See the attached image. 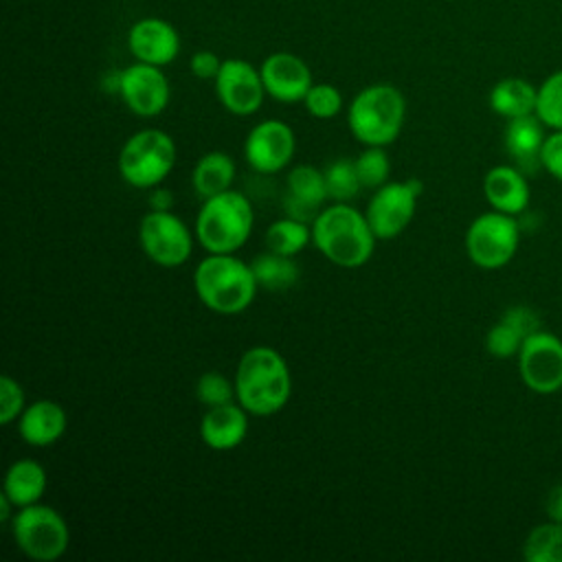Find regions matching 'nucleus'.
I'll use <instances>...</instances> for the list:
<instances>
[{
    "label": "nucleus",
    "instance_id": "22",
    "mask_svg": "<svg viewBox=\"0 0 562 562\" xmlns=\"http://www.w3.org/2000/svg\"><path fill=\"white\" fill-rule=\"evenodd\" d=\"M48 485V476L42 463L35 459H18L4 472L2 492L13 501V505L26 507L40 503Z\"/></svg>",
    "mask_w": 562,
    "mask_h": 562
},
{
    "label": "nucleus",
    "instance_id": "30",
    "mask_svg": "<svg viewBox=\"0 0 562 562\" xmlns=\"http://www.w3.org/2000/svg\"><path fill=\"white\" fill-rule=\"evenodd\" d=\"M536 116L544 125L553 130H562V70L549 75L538 88Z\"/></svg>",
    "mask_w": 562,
    "mask_h": 562
},
{
    "label": "nucleus",
    "instance_id": "35",
    "mask_svg": "<svg viewBox=\"0 0 562 562\" xmlns=\"http://www.w3.org/2000/svg\"><path fill=\"white\" fill-rule=\"evenodd\" d=\"M540 162L551 176L562 180V130H555L551 136L544 138Z\"/></svg>",
    "mask_w": 562,
    "mask_h": 562
},
{
    "label": "nucleus",
    "instance_id": "24",
    "mask_svg": "<svg viewBox=\"0 0 562 562\" xmlns=\"http://www.w3.org/2000/svg\"><path fill=\"white\" fill-rule=\"evenodd\" d=\"M536 101H538V88H533L529 81L520 77H507L494 83L490 92V108L498 114L509 119L536 114Z\"/></svg>",
    "mask_w": 562,
    "mask_h": 562
},
{
    "label": "nucleus",
    "instance_id": "14",
    "mask_svg": "<svg viewBox=\"0 0 562 562\" xmlns=\"http://www.w3.org/2000/svg\"><path fill=\"white\" fill-rule=\"evenodd\" d=\"M213 81H215V94L222 108L235 116H250L263 103L266 88H263L261 72L246 59H239V57L224 59Z\"/></svg>",
    "mask_w": 562,
    "mask_h": 562
},
{
    "label": "nucleus",
    "instance_id": "7",
    "mask_svg": "<svg viewBox=\"0 0 562 562\" xmlns=\"http://www.w3.org/2000/svg\"><path fill=\"white\" fill-rule=\"evenodd\" d=\"M9 525L18 549L35 562H55L68 551L70 529L50 505L33 503L20 507Z\"/></svg>",
    "mask_w": 562,
    "mask_h": 562
},
{
    "label": "nucleus",
    "instance_id": "39",
    "mask_svg": "<svg viewBox=\"0 0 562 562\" xmlns=\"http://www.w3.org/2000/svg\"><path fill=\"white\" fill-rule=\"evenodd\" d=\"M547 514L551 520L562 525V485L551 487V492L547 496Z\"/></svg>",
    "mask_w": 562,
    "mask_h": 562
},
{
    "label": "nucleus",
    "instance_id": "13",
    "mask_svg": "<svg viewBox=\"0 0 562 562\" xmlns=\"http://www.w3.org/2000/svg\"><path fill=\"white\" fill-rule=\"evenodd\" d=\"M119 97L130 112L151 119L169 105L171 90L160 66L134 61L119 72Z\"/></svg>",
    "mask_w": 562,
    "mask_h": 562
},
{
    "label": "nucleus",
    "instance_id": "31",
    "mask_svg": "<svg viewBox=\"0 0 562 562\" xmlns=\"http://www.w3.org/2000/svg\"><path fill=\"white\" fill-rule=\"evenodd\" d=\"M303 105L310 116L327 121L342 110V94L334 83L318 81V83H312V88L307 90Z\"/></svg>",
    "mask_w": 562,
    "mask_h": 562
},
{
    "label": "nucleus",
    "instance_id": "4",
    "mask_svg": "<svg viewBox=\"0 0 562 562\" xmlns=\"http://www.w3.org/2000/svg\"><path fill=\"white\" fill-rule=\"evenodd\" d=\"M406 121V99L393 83L362 88L347 108V125L364 147H389Z\"/></svg>",
    "mask_w": 562,
    "mask_h": 562
},
{
    "label": "nucleus",
    "instance_id": "8",
    "mask_svg": "<svg viewBox=\"0 0 562 562\" xmlns=\"http://www.w3.org/2000/svg\"><path fill=\"white\" fill-rule=\"evenodd\" d=\"M518 224L514 215L490 211L472 220L465 231V252L483 270H496L509 263L518 248Z\"/></svg>",
    "mask_w": 562,
    "mask_h": 562
},
{
    "label": "nucleus",
    "instance_id": "34",
    "mask_svg": "<svg viewBox=\"0 0 562 562\" xmlns=\"http://www.w3.org/2000/svg\"><path fill=\"white\" fill-rule=\"evenodd\" d=\"M26 408V395L18 380L11 375L0 378V424L9 426Z\"/></svg>",
    "mask_w": 562,
    "mask_h": 562
},
{
    "label": "nucleus",
    "instance_id": "5",
    "mask_svg": "<svg viewBox=\"0 0 562 562\" xmlns=\"http://www.w3.org/2000/svg\"><path fill=\"white\" fill-rule=\"evenodd\" d=\"M255 211L250 200L235 189L202 200L195 217V239L206 252H237L252 233Z\"/></svg>",
    "mask_w": 562,
    "mask_h": 562
},
{
    "label": "nucleus",
    "instance_id": "29",
    "mask_svg": "<svg viewBox=\"0 0 562 562\" xmlns=\"http://www.w3.org/2000/svg\"><path fill=\"white\" fill-rule=\"evenodd\" d=\"M353 162L362 189H378L389 182L391 160L384 147H364L358 158H353Z\"/></svg>",
    "mask_w": 562,
    "mask_h": 562
},
{
    "label": "nucleus",
    "instance_id": "21",
    "mask_svg": "<svg viewBox=\"0 0 562 562\" xmlns=\"http://www.w3.org/2000/svg\"><path fill=\"white\" fill-rule=\"evenodd\" d=\"M542 121L536 114L509 119L505 127V149L514 158L520 171H533L538 169L544 134H542Z\"/></svg>",
    "mask_w": 562,
    "mask_h": 562
},
{
    "label": "nucleus",
    "instance_id": "36",
    "mask_svg": "<svg viewBox=\"0 0 562 562\" xmlns=\"http://www.w3.org/2000/svg\"><path fill=\"white\" fill-rule=\"evenodd\" d=\"M503 318L509 321L525 338L540 329V318H538V314H536L531 307H525V305H514V307H509V310L503 314Z\"/></svg>",
    "mask_w": 562,
    "mask_h": 562
},
{
    "label": "nucleus",
    "instance_id": "37",
    "mask_svg": "<svg viewBox=\"0 0 562 562\" xmlns=\"http://www.w3.org/2000/svg\"><path fill=\"white\" fill-rule=\"evenodd\" d=\"M222 61L213 50H198L193 53L191 61H189V68L191 72L198 77V79H215L220 68H222Z\"/></svg>",
    "mask_w": 562,
    "mask_h": 562
},
{
    "label": "nucleus",
    "instance_id": "16",
    "mask_svg": "<svg viewBox=\"0 0 562 562\" xmlns=\"http://www.w3.org/2000/svg\"><path fill=\"white\" fill-rule=\"evenodd\" d=\"M127 46L136 61L167 66L180 53V35L176 26L162 18H143L130 26Z\"/></svg>",
    "mask_w": 562,
    "mask_h": 562
},
{
    "label": "nucleus",
    "instance_id": "26",
    "mask_svg": "<svg viewBox=\"0 0 562 562\" xmlns=\"http://www.w3.org/2000/svg\"><path fill=\"white\" fill-rule=\"evenodd\" d=\"M263 241H266V250L296 257L312 241V224L292 215H283L266 228Z\"/></svg>",
    "mask_w": 562,
    "mask_h": 562
},
{
    "label": "nucleus",
    "instance_id": "2",
    "mask_svg": "<svg viewBox=\"0 0 562 562\" xmlns=\"http://www.w3.org/2000/svg\"><path fill=\"white\" fill-rule=\"evenodd\" d=\"M375 233L364 211L349 202H331L312 222V244L338 268H362L375 250Z\"/></svg>",
    "mask_w": 562,
    "mask_h": 562
},
{
    "label": "nucleus",
    "instance_id": "32",
    "mask_svg": "<svg viewBox=\"0 0 562 562\" xmlns=\"http://www.w3.org/2000/svg\"><path fill=\"white\" fill-rule=\"evenodd\" d=\"M195 397L206 408L235 400V382L220 371H204L195 382Z\"/></svg>",
    "mask_w": 562,
    "mask_h": 562
},
{
    "label": "nucleus",
    "instance_id": "6",
    "mask_svg": "<svg viewBox=\"0 0 562 562\" xmlns=\"http://www.w3.org/2000/svg\"><path fill=\"white\" fill-rule=\"evenodd\" d=\"M176 158V140L158 127H145L134 132L123 143L116 158V169L121 180L130 187L154 189L173 171Z\"/></svg>",
    "mask_w": 562,
    "mask_h": 562
},
{
    "label": "nucleus",
    "instance_id": "27",
    "mask_svg": "<svg viewBox=\"0 0 562 562\" xmlns=\"http://www.w3.org/2000/svg\"><path fill=\"white\" fill-rule=\"evenodd\" d=\"M522 555L529 562H562V525L551 520L529 531Z\"/></svg>",
    "mask_w": 562,
    "mask_h": 562
},
{
    "label": "nucleus",
    "instance_id": "20",
    "mask_svg": "<svg viewBox=\"0 0 562 562\" xmlns=\"http://www.w3.org/2000/svg\"><path fill=\"white\" fill-rule=\"evenodd\" d=\"M485 200L494 211L518 215L529 204V184L520 169L512 165L492 167L483 178Z\"/></svg>",
    "mask_w": 562,
    "mask_h": 562
},
{
    "label": "nucleus",
    "instance_id": "3",
    "mask_svg": "<svg viewBox=\"0 0 562 562\" xmlns=\"http://www.w3.org/2000/svg\"><path fill=\"white\" fill-rule=\"evenodd\" d=\"M193 290L204 307L233 316L250 307L259 283L252 266L235 252H209L193 270Z\"/></svg>",
    "mask_w": 562,
    "mask_h": 562
},
{
    "label": "nucleus",
    "instance_id": "15",
    "mask_svg": "<svg viewBox=\"0 0 562 562\" xmlns=\"http://www.w3.org/2000/svg\"><path fill=\"white\" fill-rule=\"evenodd\" d=\"M266 94L279 103H303L307 90L312 88L310 66L294 53L279 50L268 55L259 66Z\"/></svg>",
    "mask_w": 562,
    "mask_h": 562
},
{
    "label": "nucleus",
    "instance_id": "17",
    "mask_svg": "<svg viewBox=\"0 0 562 562\" xmlns=\"http://www.w3.org/2000/svg\"><path fill=\"white\" fill-rule=\"evenodd\" d=\"M329 200L325 173L312 165H296L285 176V191L281 204L285 215L299 217L303 222H314V217L323 211Z\"/></svg>",
    "mask_w": 562,
    "mask_h": 562
},
{
    "label": "nucleus",
    "instance_id": "19",
    "mask_svg": "<svg viewBox=\"0 0 562 562\" xmlns=\"http://www.w3.org/2000/svg\"><path fill=\"white\" fill-rule=\"evenodd\" d=\"M66 428L68 415L64 406L48 397L26 404V408L18 417V432L24 439V443L33 448L53 446L64 437Z\"/></svg>",
    "mask_w": 562,
    "mask_h": 562
},
{
    "label": "nucleus",
    "instance_id": "11",
    "mask_svg": "<svg viewBox=\"0 0 562 562\" xmlns=\"http://www.w3.org/2000/svg\"><path fill=\"white\" fill-rule=\"evenodd\" d=\"M518 371L533 393H555L562 389V340L549 331H533L518 351Z\"/></svg>",
    "mask_w": 562,
    "mask_h": 562
},
{
    "label": "nucleus",
    "instance_id": "12",
    "mask_svg": "<svg viewBox=\"0 0 562 562\" xmlns=\"http://www.w3.org/2000/svg\"><path fill=\"white\" fill-rule=\"evenodd\" d=\"M296 151L294 130L281 119H266L257 123L244 140V158L257 173L272 176L283 171Z\"/></svg>",
    "mask_w": 562,
    "mask_h": 562
},
{
    "label": "nucleus",
    "instance_id": "33",
    "mask_svg": "<svg viewBox=\"0 0 562 562\" xmlns=\"http://www.w3.org/2000/svg\"><path fill=\"white\" fill-rule=\"evenodd\" d=\"M525 342V336L501 316V321L487 331L485 336V347L494 358H512L520 351Z\"/></svg>",
    "mask_w": 562,
    "mask_h": 562
},
{
    "label": "nucleus",
    "instance_id": "9",
    "mask_svg": "<svg viewBox=\"0 0 562 562\" xmlns=\"http://www.w3.org/2000/svg\"><path fill=\"white\" fill-rule=\"evenodd\" d=\"M140 250L160 268H178L193 252V233L173 211H147L138 222Z\"/></svg>",
    "mask_w": 562,
    "mask_h": 562
},
{
    "label": "nucleus",
    "instance_id": "23",
    "mask_svg": "<svg viewBox=\"0 0 562 562\" xmlns=\"http://www.w3.org/2000/svg\"><path fill=\"white\" fill-rule=\"evenodd\" d=\"M235 171L237 169H235L233 156H228L226 151H220V149L206 151L193 165V171H191L193 191L202 200H206L211 195H217V193L233 187Z\"/></svg>",
    "mask_w": 562,
    "mask_h": 562
},
{
    "label": "nucleus",
    "instance_id": "25",
    "mask_svg": "<svg viewBox=\"0 0 562 562\" xmlns=\"http://www.w3.org/2000/svg\"><path fill=\"white\" fill-rule=\"evenodd\" d=\"M250 266H252L259 288H263L268 292H285V290L294 288L301 279V268H299L296 259L288 257V255L272 252V250L257 255L250 261Z\"/></svg>",
    "mask_w": 562,
    "mask_h": 562
},
{
    "label": "nucleus",
    "instance_id": "28",
    "mask_svg": "<svg viewBox=\"0 0 562 562\" xmlns=\"http://www.w3.org/2000/svg\"><path fill=\"white\" fill-rule=\"evenodd\" d=\"M323 173H325V184L331 202H349L362 189L356 171V162L349 158H338L329 162Z\"/></svg>",
    "mask_w": 562,
    "mask_h": 562
},
{
    "label": "nucleus",
    "instance_id": "1",
    "mask_svg": "<svg viewBox=\"0 0 562 562\" xmlns=\"http://www.w3.org/2000/svg\"><path fill=\"white\" fill-rule=\"evenodd\" d=\"M235 400L255 417L279 413L292 395V373L285 358L268 345L246 349L235 367Z\"/></svg>",
    "mask_w": 562,
    "mask_h": 562
},
{
    "label": "nucleus",
    "instance_id": "38",
    "mask_svg": "<svg viewBox=\"0 0 562 562\" xmlns=\"http://www.w3.org/2000/svg\"><path fill=\"white\" fill-rule=\"evenodd\" d=\"M147 204H149L151 211H173L176 200H173V193H171L169 189H165V187L158 184V187L149 189Z\"/></svg>",
    "mask_w": 562,
    "mask_h": 562
},
{
    "label": "nucleus",
    "instance_id": "18",
    "mask_svg": "<svg viewBox=\"0 0 562 562\" xmlns=\"http://www.w3.org/2000/svg\"><path fill=\"white\" fill-rule=\"evenodd\" d=\"M248 411L237 402H226L204 411L200 419V439L211 450H233L248 435Z\"/></svg>",
    "mask_w": 562,
    "mask_h": 562
},
{
    "label": "nucleus",
    "instance_id": "10",
    "mask_svg": "<svg viewBox=\"0 0 562 562\" xmlns=\"http://www.w3.org/2000/svg\"><path fill=\"white\" fill-rule=\"evenodd\" d=\"M424 193V182L408 178L402 182H384L373 189L364 215L378 239H393L402 235L415 217L417 200Z\"/></svg>",
    "mask_w": 562,
    "mask_h": 562
}]
</instances>
